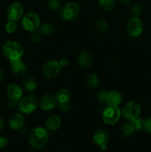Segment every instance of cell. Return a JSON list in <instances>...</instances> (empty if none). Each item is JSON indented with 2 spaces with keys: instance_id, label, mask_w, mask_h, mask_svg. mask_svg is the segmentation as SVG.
<instances>
[{
  "instance_id": "cell-1",
  "label": "cell",
  "mask_w": 151,
  "mask_h": 152,
  "mask_svg": "<svg viewBox=\"0 0 151 152\" xmlns=\"http://www.w3.org/2000/svg\"><path fill=\"white\" fill-rule=\"evenodd\" d=\"M49 140V132L46 128L36 127L30 132V145L36 149H41L47 145Z\"/></svg>"
},
{
  "instance_id": "cell-2",
  "label": "cell",
  "mask_w": 151,
  "mask_h": 152,
  "mask_svg": "<svg viewBox=\"0 0 151 152\" xmlns=\"http://www.w3.org/2000/svg\"><path fill=\"white\" fill-rule=\"evenodd\" d=\"M2 53L10 61L22 59L24 55V48L22 45L16 41H7L3 45Z\"/></svg>"
},
{
  "instance_id": "cell-3",
  "label": "cell",
  "mask_w": 151,
  "mask_h": 152,
  "mask_svg": "<svg viewBox=\"0 0 151 152\" xmlns=\"http://www.w3.org/2000/svg\"><path fill=\"white\" fill-rule=\"evenodd\" d=\"M39 106V100L38 98L34 95H28V96H22L19 100V111L22 114H30L35 112Z\"/></svg>"
},
{
  "instance_id": "cell-4",
  "label": "cell",
  "mask_w": 151,
  "mask_h": 152,
  "mask_svg": "<svg viewBox=\"0 0 151 152\" xmlns=\"http://www.w3.org/2000/svg\"><path fill=\"white\" fill-rule=\"evenodd\" d=\"M22 26L28 32L33 33L36 31L41 25L40 17L36 13L29 12L24 15L22 18Z\"/></svg>"
},
{
  "instance_id": "cell-5",
  "label": "cell",
  "mask_w": 151,
  "mask_h": 152,
  "mask_svg": "<svg viewBox=\"0 0 151 152\" xmlns=\"http://www.w3.org/2000/svg\"><path fill=\"white\" fill-rule=\"evenodd\" d=\"M80 13V7L77 3L68 2L61 7L60 17L66 22H71L76 19Z\"/></svg>"
},
{
  "instance_id": "cell-6",
  "label": "cell",
  "mask_w": 151,
  "mask_h": 152,
  "mask_svg": "<svg viewBox=\"0 0 151 152\" xmlns=\"http://www.w3.org/2000/svg\"><path fill=\"white\" fill-rule=\"evenodd\" d=\"M121 115V110L118 106L107 105L102 112V119L105 124L113 126L119 121Z\"/></svg>"
},
{
  "instance_id": "cell-7",
  "label": "cell",
  "mask_w": 151,
  "mask_h": 152,
  "mask_svg": "<svg viewBox=\"0 0 151 152\" xmlns=\"http://www.w3.org/2000/svg\"><path fill=\"white\" fill-rule=\"evenodd\" d=\"M141 113V105L135 100L126 102L121 110V114L128 121H132L139 117Z\"/></svg>"
},
{
  "instance_id": "cell-8",
  "label": "cell",
  "mask_w": 151,
  "mask_h": 152,
  "mask_svg": "<svg viewBox=\"0 0 151 152\" xmlns=\"http://www.w3.org/2000/svg\"><path fill=\"white\" fill-rule=\"evenodd\" d=\"M144 29L143 22L139 17L130 18L126 24V31L129 37L132 38L139 37L142 34Z\"/></svg>"
},
{
  "instance_id": "cell-9",
  "label": "cell",
  "mask_w": 151,
  "mask_h": 152,
  "mask_svg": "<svg viewBox=\"0 0 151 152\" xmlns=\"http://www.w3.org/2000/svg\"><path fill=\"white\" fill-rule=\"evenodd\" d=\"M24 7L21 3L15 1L8 6L6 11L7 19L10 21L18 22L23 16Z\"/></svg>"
},
{
  "instance_id": "cell-10",
  "label": "cell",
  "mask_w": 151,
  "mask_h": 152,
  "mask_svg": "<svg viewBox=\"0 0 151 152\" xmlns=\"http://www.w3.org/2000/svg\"><path fill=\"white\" fill-rule=\"evenodd\" d=\"M58 105V100L56 94L53 93H47L43 95L39 101V106L43 111H51Z\"/></svg>"
},
{
  "instance_id": "cell-11",
  "label": "cell",
  "mask_w": 151,
  "mask_h": 152,
  "mask_svg": "<svg viewBox=\"0 0 151 152\" xmlns=\"http://www.w3.org/2000/svg\"><path fill=\"white\" fill-rule=\"evenodd\" d=\"M62 67L56 60H49L43 66V74L47 78H54L61 72Z\"/></svg>"
},
{
  "instance_id": "cell-12",
  "label": "cell",
  "mask_w": 151,
  "mask_h": 152,
  "mask_svg": "<svg viewBox=\"0 0 151 152\" xmlns=\"http://www.w3.org/2000/svg\"><path fill=\"white\" fill-rule=\"evenodd\" d=\"M93 140L102 151H105L107 148V142L109 140V133L103 129H97L93 134Z\"/></svg>"
},
{
  "instance_id": "cell-13",
  "label": "cell",
  "mask_w": 151,
  "mask_h": 152,
  "mask_svg": "<svg viewBox=\"0 0 151 152\" xmlns=\"http://www.w3.org/2000/svg\"><path fill=\"white\" fill-rule=\"evenodd\" d=\"M77 62L80 68L82 69H87L93 64V56L87 50H82L78 54Z\"/></svg>"
},
{
  "instance_id": "cell-14",
  "label": "cell",
  "mask_w": 151,
  "mask_h": 152,
  "mask_svg": "<svg viewBox=\"0 0 151 152\" xmlns=\"http://www.w3.org/2000/svg\"><path fill=\"white\" fill-rule=\"evenodd\" d=\"M25 123V117L21 113L13 114L9 120V126L13 131H20L24 127Z\"/></svg>"
},
{
  "instance_id": "cell-15",
  "label": "cell",
  "mask_w": 151,
  "mask_h": 152,
  "mask_svg": "<svg viewBox=\"0 0 151 152\" xmlns=\"http://www.w3.org/2000/svg\"><path fill=\"white\" fill-rule=\"evenodd\" d=\"M11 71L16 77H22L26 73L27 66L22 59L10 61Z\"/></svg>"
},
{
  "instance_id": "cell-16",
  "label": "cell",
  "mask_w": 151,
  "mask_h": 152,
  "mask_svg": "<svg viewBox=\"0 0 151 152\" xmlns=\"http://www.w3.org/2000/svg\"><path fill=\"white\" fill-rule=\"evenodd\" d=\"M7 94L10 99L19 101L23 96V89L19 85L11 83L7 88Z\"/></svg>"
},
{
  "instance_id": "cell-17",
  "label": "cell",
  "mask_w": 151,
  "mask_h": 152,
  "mask_svg": "<svg viewBox=\"0 0 151 152\" xmlns=\"http://www.w3.org/2000/svg\"><path fill=\"white\" fill-rule=\"evenodd\" d=\"M122 102V96L116 91H111L107 92L106 104L109 106H118Z\"/></svg>"
},
{
  "instance_id": "cell-18",
  "label": "cell",
  "mask_w": 151,
  "mask_h": 152,
  "mask_svg": "<svg viewBox=\"0 0 151 152\" xmlns=\"http://www.w3.org/2000/svg\"><path fill=\"white\" fill-rule=\"evenodd\" d=\"M61 124H62L61 118L56 114L49 116L45 121L46 129L50 132H54V131L58 130L60 128Z\"/></svg>"
},
{
  "instance_id": "cell-19",
  "label": "cell",
  "mask_w": 151,
  "mask_h": 152,
  "mask_svg": "<svg viewBox=\"0 0 151 152\" xmlns=\"http://www.w3.org/2000/svg\"><path fill=\"white\" fill-rule=\"evenodd\" d=\"M22 87L26 91L33 92L37 88V81L35 77L32 76H27L22 81Z\"/></svg>"
},
{
  "instance_id": "cell-20",
  "label": "cell",
  "mask_w": 151,
  "mask_h": 152,
  "mask_svg": "<svg viewBox=\"0 0 151 152\" xmlns=\"http://www.w3.org/2000/svg\"><path fill=\"white\" fill-rule=\"evenodd\" d=\"M56 98L58 100V104L64 103V102H70L71 94L69 90L67 88H61L59 89L56 94Z\"/></svg>"
},
{
  "instance_id": "cell-21",
  "label": "cell",
  "mask_w": 151,
  "mask_h": 152,
  "mask_svg": "<svg viewBox=\"0 0 151 152\" xmlns=\"http://www.w3.org/2000/svg\"><path fill=\"white\" fill-rule=\"evenodd\" d=\"M56 31V26L50 22H45L40 25V32L43 36H50L54 34Z\"/></svg>"
},
{
  "instance_id": "cell-22",
  "label": "cell",
  "mask_w": 151,
  "mask_h": 152,
  "mask_svg": "<svg viewBox=\"0 0 151 152\" xmlns=\"http://www.w3.org/2000/svg\"><path fill=\"white\" fill-rule=\"evenodd\" d=\"M85 86L89 88H94L97 87L99 83V78L98 75L94 73H90L86 77L84 80Z\"/></svg>"
},
{
  "instance_id": "cell-23",
  "label": "cell",
  "mask_w": 151,
  "mask_h": 152,
  "mask_svg": "<svg viewBox=\"0 0 151 152\" xmlns=\"http://www.w3.org/2000/svg\"><path fill=\"white\" fill-rule=\"evenodd\" d=\"M134 132L135 129L130 121L124 123L120 128V133L124 137H129L134 133Z\"/></svg>"
},
{
  "instance_id": "cell-24",
  "label": "cell",
  "mask_w": 151,
  "mask_h": 152,
  "mask_svg": "<svg viewBox=\"0 0 151 152\" xmlns=\"http://www.w3.org/2000/svg\"><path fill=\"white\" fill-rule=\"evenodd\" d=\"M98 4L102 10L109 11L115 8L116 1L115 0H99Z\"/></svg>"
},
{
  "instance_id": "cell-25",
  "label": "cell",
  "mask_w": 151,
  "mask_h": 152,
  "mask_svg": "<svg viewBox=\"0 0 151 152\" xmlns=\"http://www.w3.org/2000/svg\"><path fill=\"white\" fill-rule=\"evenodd\" d=\"M96 28L99 32L103 33L105 32L108 29L107 21L105 18H99L96 22Z\"/></svg>"
},
{
  "instance_id": "cell-26",
  "label": "cell",
  "mask_w": 151,
  "mask_h": 152,
  "mask_svg": "<svg viewBox=\"0 0 151 152\" xmlns=\"http://www.w3.org/2000/svg\"><path fill=\"white\" fill-rule=\"evenodd\" d=\"M4 29H5V31L8 34H13L17 29V24H16V22H14V21H10L8 20V22L5 24L4 25Z\"/></svg>"
},
{
  "instance_id": "cell-27",
  "label": "cell",
  "mask_w": 151,
  "mask_h": 152,
  "mask_svg": "<svg viewBox=\"0 0 151 152\" xmlns=\"http://www.w3.org/2000/svg\"><path fill=\"white\" fill-rule=\"evenodd\" d=\"M142 13V7L139 4H135L130 8V14L135 17H139Z\"/></svg>"
},
{
  "instance_id": "cell-28",
  "label": "cell",
  "mask_w": 151,
  "mask_h": 152,
  "mask_svg": "<svg viewBox=\"0 0 151 152\" xmlns=\"http://www.w3.org/2000/svg\"><path fill=\"white\" fill-rule=\"evenodd\" d=\"M47 6L50 10L58 11L61 9V1L59 0H49Z\"/></svg>"
},
{
  "instance_id": "cell-29",
  "label": "cell",
  "mask_w": 151,
  "mask_h": 152,
  "mask_svg": "<svg viewBox=\"0 0 151 152\" xmlns=\"http://www.w3.org/2000/svg\"><path fill=\"white\" fill-rule=\"evenodd\" d=\"M143 121H144L143 119L141 118L140 117H139L130 122H131L132 124H133V127H134L135 129V131L139 132V131H141L143 129Z\"/></svg>"
},
{
  "instance_id": "cell-30",
  "label": "cell",
  "mask_w": 151,
  "mask_h": 152,
  "mask_svg": "<svg viewBox=\"0 0 151 152\" xmlns=\"http://www.w3.org/2000/svg\"><path fill=\"white\" fill-rule=\"evenodd\" d=\"M42 34H41V32H38V31H34L32 33L30 36V39L34 43H38L41 42V38H42Z\"/></svg>"
},
{
  "instance_id": "cell-31",
  "label": "cell",
  "mask_w": 151,
  "mask_h": 152,
  "mask_svg": "<svg viewBox=\"0 0 151 152\" xmlns=\"http://www.w3.org/2000/svg\"><path fill=\"white\" fill-rule=\"evenodd\" d=\"M143 129L148 134H151V117H147L143 121Z\"/></svg>"
},
{
  "instance_id": "cell-32",
  "label": "cell",
  "mask_w": 151,
  "mask_h": 152,
  "mask_svg": "<svg viewBox=\"0 0 151 152\" xmlns=\"http://www.w3.org/2000/svg\"><path fill=\"white\" fill-rule=\"evenodd\" d=\"M107 92L104 91H99L97 93V95H96V98H97L98 101H99L100 103L102 104H106V99H107Z\"/></svg>"
},
{
  "instance_id": "cell-33",
  "label": "cell",
  "mask_w": 151,
  "mask_h": 152,
  "mask_svg": "<svg viewBox=\"0 0 151 152\" xmlns=\"http://www.w3.org/2000/svg\"><path fill=\"white\" fill-rule=\"evenodd\" d=\"M58 106H59L60 111H63V112H67V111H70L71 109L72 105H71L70 102H64V103H59L58 104Z\"/></svg>"
},
{
  "instance_id": "cell-34",
  "label": "cell",
  "mask_w": 151,
  "mask_h": 152,
  "mask_svg": "<svg viewBox=\"0 0 151 152\" xmlns=\"http://www.w3.org/2000/svg\"><path fill=\"white\" fill-rule=\"evenodd\" d=\"M6 105L7 108H10V109H13V108H18L19 105V101L15 100V99H12L9 98L8 100L6 102Z\"/></svg>"
},
{
  "instance_id": "cell-35",
  "label": "cell",
  "mask_w": 151,
  "mask_h": 152,
  "mask_svg": "<svg viewBox=\"0 0 151 152\" xmlns=\"http://www.w3.org/2000/svg\"><path fill=\"white\" fill-rule=\"evenodd\" d=\"M9 143V141L7 137H1L0 136V149H3V148H6Z\"/></svg>"
},
{
  "instance_id": "cell-36",
  "label": "cell",
  "mask_w": 151,
  "mask_h": 152,
  "mask_svg": "<svg viewBox=\"0 0 151 152\" xmlns=\"http://www.w3.org/2000/svg\"><path fill=\"white\" fill-rule=\"evenodd\" d=\"M58 62H59V65H60V66L62 67V68H65V67H67L69 65V60H68V59H67L66 57L61 58Z\"/></svg>"
},
{
  "instance_id": "cell-37",
  "label": "cell",
  "mask_w": 151,
  "mask_h": 152,
  "mask_svg": "<svg viewBox=\"0 0 151 152\" xmlns=\"http://www.w3.org/2000/svg\"><path fill=\"white\" fill-rule=\"evenodd\" d=\"M4 125H5V123H4V120H3L1 117H0V131H1L3 129H4Z\"/></svg>"
},
{
  "instance_id": "cell-38",
  "label": "cell",
  "mask_w": 151,
  "mask_h": 152,
  "mask_svg": "<svg viewBox=\"0 0 151 152\" xmlns=\"http://www.w3.org/2000/svg\"><path fill=\"white\" fill-rule=\"evenodd\" d=\"M4 72H3V71H1V70L0 69V83L2 82V80H4Z\"/></svg>"
},
{
  "instance_id": "cell-39",
  "label": "cell",
  "mask_w": 151,
  "mask_h": 152,
  "mask_svg": "<svg viewBox=\"0 0 151 152\" xmlns=\"http://www.w3.org/2000/svg\"><path fill=\"white\" fill-rule=\"evenodd\" d=\"M120 1H121V2L124 4H130V1H131V0H120Z\"/></svg>"
},
{
  "instance_id": "cell-40",
  "label": "cell",
  "mask_w": 151,
  "mask_h": 152,
  "mask_svg": "<svg viewBox=\"0 0 151 152\" xmlns=\"http://www.w3.org/2000/svg\"><path fill=\"white\" fill-rule=\"evenodd\" d=\"M61 152H66V151H61Z\"/></svg>"
},
{
  "instance_id": "cell-41",
  "label": "cell",
  "mask_w": 151,
  "mask_h": 152,
  "mask_svg": "<svg viewBox=\"0 0 151 152\" xmlns=\"http://www.w3.org/2000/svg\"><path fill=\"white\" fill-rule=\"evenodd\" d=\"M82 1H86V0H82Z\"/></svg>"
}]
</instances>
